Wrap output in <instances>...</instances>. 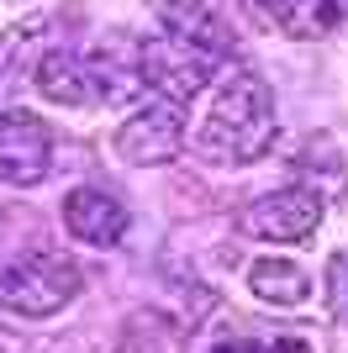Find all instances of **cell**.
<instances>
[{"label":"cell","instance_id":"6da1fadb","mask_svg":"<svg viewBox=\"0 0 348 353\" xmlns=\"http://www.w3.org/2000/svg\"><path fill=\"white\" fill-rule=\"evenodd\" d=\"M269 143H275L269 85L259 79V69L232 63L206 95V111L190 127V148L211 163H253L269 153Z\"/></svg>","mask_w":348,"mask_h":353},{"label":"cell","instance_id":"7a4b0ae2","mask_svg":"<svg viewBox=\"0 0 348 353\" xmlns=\"http://www.w3.org/2000/svg\"><path fill=\"white\" fill-rule=\"evenodd\" d=\"M79 295V269L53 253L0 259V311L16 316H53Z\"/></svg>","mask_w":348,"mask_h":353},{"label":"cell","instance_id":"3957f363","mask_svg":"<svg viewBox=\"0 0 348 353\" xmlns=\"http://www.w3.org/2000/svg\"><path fill=\"white\" fill-rule=\"evenodd\" d=\"M185 101H169V95H153L132 111L122 127H116V153L137 169H153V163L180 159L185 148Z\"/></svg>","mask_w":348,"mask_h":353},{"label":"cell","instance_id":"277c9868","mask_svg":"<svg viewBox=\"0 0 348 353\" xmlns=\"http://www.w3.org/2000/svg\"><path fill=\"white\" fill-rule=\"evenodd\" d=\"M317 221H322V195L301 190V185H285V190L259 195L238 216V227L248 237H259V243H301V237L317 232Z\"/></svg>","mask_w":348,"mask_h":353},{"label":"cell","instance_id":"5b68a950","mask_svg":"<svg viewBox=\"0 0 348 353\" xmlns=\"http://www.w3.org/2000/svg\"><path fill=\"white\" fill-rule=\"evenodd\" d=\"M53 163V132L32 111H0V185L32 190L48 179Z\"/></svg>","mask_w":348,"mask_h":353},{"label":"cell","instance_id":"8992f818","mask_svg":"<svg viewBox=\"0 0 348 353\" xmlns=\"http://www.w3.org/2000/svg\"><path fill=\"white\" fill-rule=\"evenodd\" d=\"M153 16H159L164 37H169L174 48H185V53H195L201 63H211V69H222L227 63V27H222V16L206 6V0H153Z\"/></svg>","mask_w":348,"mask_h":353},{"label":"cell","instance_id":"52a82bcc","mask_svg":"<svg viewBox=\"0 0 348 353\" xmlns=\"http://www.w3.org/2000/svg\"><path fill=\"white\" fill-rule=\"evenodd\" d=\"M64 227L90 248H116L127 232V206L116 195H106L101 185H79L64 195Z\"/></svg>","mask_w":348,"mask_h":353},{"label":"cell","instance_id":"ba28073f","mask_svg":"<svg viewBox=\"0 0 348 353\" xmlns=\"http://www.w3.org/2000/svg\"><path fill=\"white\" fill-rule=\"evenodd\" d=\"M248 290L259 295L264 306H280V311H290V306H301L306 295H311V274H306L301 264H290V259H259V264H248Z\"/></svg>","mask_w":348,"mask_h":353},{"label":"cell","instance_id":"9c48e42d","mask_svg":"<svg viewBox=\"0 0 348 353\" xmlns=\"http://www.w3.org/2000/svg\"><path fill=\"white\" fill-rule=\"evenodd\" d=\"M37 90L58 105H90L95 101V74H90L85 59H74V53H48V59L37 63Z\"/></svg>","mask_w":348,"mask_h":353},{"label":"cell","instance_id":"30bf717a","mask_svg":"<svg viewBox=\"0 0 348 353\" xmlns=\"http://www.w3.org/2000/svg\"><path fill=\"white\" fill-rule=\"evenodd\" d=\"M259 6H264V16H269L275 27L296 32V37H311V32H327V27L338 21L327 0H259Z\"/></svg>","mask_w":348,"mask_h":353},{"label":"cell","instance_id":"8fae6325","mask_svg":"<svg viewBox=\"0 0 348 353\" xmlns=\"http://www.w3.org/2000/svg\"><path fill=\"white\" fill-rule=\"evenodd\" d=\"M211 353H311V343H306L301 332H280V338H269V343H243V338H227V343H217Z\"/></svg>","mask_w":348,"mask_h":353},{"label":"cell","instance_id":"7c38bea8","mask_svg":"<svg viewBox=\"0 0 348 353\" xmlns=\"http://www.w3.org/2000/svg\"><path fill=\"white\" fill-rule=\"evenodd\" d=\"M333 6V16H348V0H327Z\"/></svg>","mask_w":348,"mask_h":353}]
</instances>
